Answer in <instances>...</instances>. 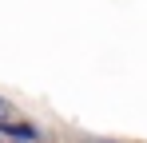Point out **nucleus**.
<instances>
[{
  "mask_svg": "<svg viewBox=\"0 0 147 143\" xmlns=\"http://www.w3.org/2000/svg\"><path fill=\"white\" fill-rule=\"evenodd\" d=\"M8 111H12V107H8V99H0V123L8 119Z\"/></svg>",
  "mask_w": 147,
  "mask_h": 143,
  "instance_id": "nucleus-2",
  "label": "nucleus"
},
{
  "mask_svg": "<svg viewBox=\"0 0 147 143\" xmlns=\"http://www.w3.org/2000/svg\"><path fill=\"white\" fill-rule=\"evenodd\" d=\"M4 131H8V135H24V139H32V135H36L32 127H24V123H8V119H4Z\"/></svg>",
  "mask_w": 147,
  "mask_h": 143,
  "instance_id": "nucleus-1",
  "label": "nucleus"
}]
</instances>
